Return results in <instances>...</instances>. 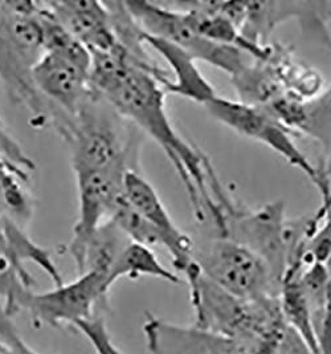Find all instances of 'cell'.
<instances>
[{
    "label": "cell",
    "instance_id": "484cf974",
    "mask_svg": "<svg viewBox=\"0 0 331 354\" xmlns=\"http://www.w3.org/2000/svg\"><path fill=\"white\" fill-rule=\"evenodd\" d=\"M0 160L10 162L16 167L31 173L35 170V162L26 154L23 147L10 134L0 118Z\"/></svg>",
    "mask_w": 331,
    "mask_h": 354
},
{
    "label": "cell",
    "instance_id": "9c48e42d",
    "mask_svg": "<svg viewBox=\"0 0 331 354\" xmlns=\"http://www.w3.org/2000/svg\"><path fill=\"white\" fill-rule=\"evenodd\" d=\"M129 165H118L105 170L76 176L79 187V216L73 227V236L68 251L79 266L85 243L95 230L111 219L117 203L124 195V179Z\"/></svg>",
    "mask_w": 331,
    "mask_h": 354
},
{
    "label": "cell",
    "instance_id": "7402d4cb",
    "mask_svg": "<svg viewBox=\"0 0 331 354\" xmlns=\"http://www.w3.org/2000/svg\"><path fill=\"white\" fill-rule=\"evenodd\" d=\"M300 134L316 141L328 153L331 149V85L325 92L305 104Z\"/></svg>",
    "mask_w": 331,
    "mask_h": 354
},
{
    "label": "cell",
    "instance_id": "9a60e30c",
    "mask_svg": "<svg viewBox=\"0 0 331 354\" xmlns=\"http://www.w3.org/2000/svg\"><path fill=\"white\" fill-rule=\"evenodd\" d=\"M4 231L7 239V261L10 266V276L17 277L21 284L32 288L35 280L24 267V263L31 261L40 267L49 276L55 287L63 286L64 279L56 263L46 248L33 242L24 227L4 214Z\"/></svg>",
    "mask_w": 331,
    "mask_h": 354
},
{
    "label": "cell",
    "instance_id": "f1b7e54d",
    "mask_svg": "<svg viewBox=\"0 0 331 354\" xmlns=\"http://www.w3.org/2000/svg\"><path fill=\"white\" fill-rule=\"evenodd\" d=\"M10 274V266L7 261V239L4 231V214L0 212V276Z\"/></svg>",
    "mask_w": 331,
    "mask_h": 354
},
{
    "label": "cell",
    "instance_id": "e0dca14e",
    "mask_svg": "<svg viewBox=\"0 0 331 354\" xmlns=\"http://www.w3.org/2000/svg\"><path fill=\"white\" fill-rule=\"evenodd\" d=\"M130 241L124 231L108 219L100 225L85 243L82 257L77 266L79 274L93 272L106 280L111 290V274Z\"/></svg>",
    "mask_w": 331,
    "mask_h": 354
},
{
    "label": "cell",
    "instance_id": "4fadbf2b",
    "mask_svg": "<svg viewBox=\"0 0 331 354\" xmlns=\"http://www.w3.org/2000/svg\"><path fill=\"white\" fill-rule=\"evenodd\" d=\"M46 4L50 14L91 52L111 50L118 44L104 1L63 0Z\"/></svg>",
    "mask_w": 331,
    "mask_h": 354
},
{
    "label": "cell",
    "instance_id": "d4e9b609",
    "mask_svg": "<svg viewBox=\"0 0 331 354\" xmlns=\"http://www.w3.org/2000/svg\"><path fill=\"white\" fill-rule=\"evenodd\" d=\"M322 263L331 274V211L308 244L303 263Z\"/></svg>",
    "mask_w": 331,
    "mask_h": 354
},
{
    "label": "cell",
    "instance_id": "83f0119b",
    "mask_svg": "<svg viewBox=\"0 0 331 354\" xmlns=\"http://www.w3.org/2000/svg\"><path fill=\"white\" fill-rule=\"evenodd\" d=\"M316 341L319 354H331V279L328 286L326 301L316 333Z\"/></svg>",
    "mask_w": 331,
    "mask_h": 354
},
{
    "label": "cell",
    "instance_id": "ba28073f",
    "mask_svg": "<svg viewBox=\"0 0 331 354\" xmlns=\"http://www.w3.org/2000/svg\"><path fill=\"white\" fill-rule=\"evenodd\" d=\"M144 316L143 333L149 354H277L284 337H228L193 325L180 326L149 312Z\"/></svg>",
    "mask_w": 331,
    "mask_h": 354
},
{
    "label": "cell",
    "instance_id": "5bb4252c",
    "mask_svg": "<svg viewBox=\"0 0 331 354\" xmlns=\"http://www.w3.org/2000/svg\"><path fill=\"white\" fill-rule=\"evenodd\" d=\"M143 41L144 46L157 52L171 68L173 79H170L169 76L162 82L166 93L185 97L205 106L218 96L214 86L207 81L198 65L195 64L196 60L185 49L179 48L167 40L144 32Z\"/></svg>",
    "mask_w": 331,
    "mask_h": 354
},
{
    "label": "cell",
    "instance_id": "52a82bcc",
    "mask_svg": "<svg viewBox=\"0 0 331 354\" xmlns=\"http://www.w3.org/2000/svg\"><path fill=\"white\" fill-rule=\"evenodd\" d=\"M125 4L143 32L185 49L195 60L216 66L231 77L247 64L244 52L205 39L189 26L183 12L170 3L129 0Z\"/></svg>",
    "mask_w": 331,
    "mask_h": 354
},
{
    "label": "cell",
    "instance_id": "8992f818",
    "mask_svg": "<svg viewBox=\"0 0 331 354\" xmlns=\"http://www.w3.org/2000/svg\"><path fill=\"white\" fill-rule=\"evenodd\" d=\"M100 97L92 95L72 120L64 140L70 146V162L75 176L105 170L118 165L135 169V149L126 142L118 125L100 109Z\"/></svg>",
    "mask_w": 331,
    "mask_h": 354
},
{
    "label": "cell",
    "instance_id": "7a4b0ae2",
    "mask_svg": "<svg viewBox=\"0 0 331 354\" xmlns=\"http://www.w3.org/2000/svg\"><path fill=\"white\" fill-rule=\"evenodd\" d=\"M195 312L193 326L237 338H280L287 328L278 297L243 300L223 290L192 266L183 274Z\"/></svg>",
    "mask_w": 331,
    "mask_h": 354
},
{
    "label": "cell",
    "instance_id": "cb8c5ba5",
    "mask_svg": "<svg viewBox=\"0 0 331 354\" xmlns=\"http://www.w3.org/2000/svg\"><path fill=\"white\" fill-rule=\"evenodd\" d=\"M73 328L89 339L95 354H124L113 342L104 317L95 315L88 320L77 322Z\"/></svg>",
    "mask_w": 331,
    "mask_h": 354
},
{
    "label": "cell",
    "instance_id": "4316f807",
    "mask_svg": "<svg viewBox=\"0 0 331 354\" xmlns=\"http://www.w3.org/2000/svg\"><path fill=\"white\" fill-rule=\"evenodd\" d=\"M0 342L4 345L10 354H41L33 351L26 341L19 336L15 325L11 322V317L4 312L0 304Z\"/></svg>",
    "mask_w": 331,
    "mask_h": 354
},
{
    "label": "cell",
    "instance_id": "277c9868",
    "mask_svg": "<svg viewBox=\"0 0 331 354\" xmlns=\"http://www.w3.org/2000/svg\"><path fill=\"white\" fill-rule=\"evenodd\" d=\"M192 259L207 279L238 299L278 297L280 284L268 264L240 243L218 235L193 241Z\"/></svg>",
    "mask_w": 331,
    "mask_h": 354
},
{
    "label": "cell",
    "instance_id": "2e32d148",
    "mask_svg": "<svg viewBox=\"0 0 331 354\" xmlns=\"http://www.w3.org/2000/svg\"><path fill=\"white\" fill-rule=\"evenodd\" d=\"M263 62L289 95L310 101L321 93L323 85L321 73L299 62L293 52L283 44H270L268 56Z\"/></svg>",
    "mask_w": 331,
    "mask_h": 354
},
{
    "label": "cell",
    "instance_id": "8fae6325",
    "mask_svg": "<svg viewBox=\"0 0 331 354\" xmlns=\"http://www.w3.org/2000/svg\"><path fill=\"white\" fill-rule=\"evenodd\" d=\"M331 17V3L322 1H243L238 30L253 46L265 48L273 31L290 19L308 20L309 28L321 30ZM325 31V28H323Z\"/></svg>",
    "mask_w": 331,
    "mask_h": 354
},
{
    "label": "cell",
    "instance_id": "ac0fdd59",
    "mask_svg": "<svg viewBox=\"0 0 331 354\" xmlns=\"http://www.w3.org/2000/svg\"><path fill=\"white\" fill-rule=\"evenodd\" d=\"M299 272L286 274L283 279L278 293L281 312L286 325L305 341L313 353L319 354L316 328L306 296L301 287Z\"/></svg>",
    "mask_w": 331,
    "mask_h": 354
},
{
    "label": "cell",
    "instance_id": "3957f363",
    "mask_svg": "<svg viewBox=\"0 0 331 354\" xmlns=\"http://www.w3.org/2000/svg\"><path fill=\"white\" fill-rule=\"evenodd\" d=\"M109 290L106 280L93 272L79 274L75 281L47 292H33L17 279L0 280L4 312L12 317L26 310L36 329L43 326L64 329L93 317L97 306H106Z\"/></svg>",
    "mask_w": 331,
    "mask_h": 354
},
{
    "label": "cell",
    "instance_id": "d6986e66",
    "mask_svg": "<svg viewBox=\"0 0 331 354\" xmlns=\"http://www.w3.org/2000/svg\"><path fill=\"white\" fill-rule=\"evenodd\" d=\"M37 17L43 28L46 53L57 55L89 72L92 64L91 50L50 14L46 1H39Z\"/></svg>",
    "mask_w": 331,
    "mask_h": 354
},
{
    "label": "cell",
    "instance_id": "6da1fadb",
    "mask_svg": "<svg viewBox=\"0 0 331 354\" xmlns=\"http://www.w3.org/2000/svg\"><path fill=\"white\" fill-rule=\"evenodd\" d=\"M91 56L92 92L162 147L189 194L195 218L200 225L205 223L215 212L208 190L212 165L200 150L185 141L171 124L162 86L169 73L154 62L138 60L120 44L111 50L91 52Z\"/></svg>",
    "mask_w": 331,
    "mask_h": 354
},
{
    "label": "cell",
    "instance_id": "44dd1931",
    "mask_svg": "<svg viewBox=\"0 0 331 354\" xmlns=\"http://www.w3.org/2000/svg\"><path fill=\"white\" fill-rule=\"evenodd\" d=\"M30 173L19 169L10 162L0 160V202L7 214L19 225H27L33 215V201L24 189Z\"/></svg>",
    "mask_w": 331,
    "mask_h": 354
},
{
    "label": "cell",
    "instance_id": "7c38bea8",
    "mask_svg": "<svg viewBox=\"0 0 331 354\" xmlns=\"http://www.w3.org/2000/svg\"><path fill=\"white\" fill-rule=\"evenodd\" d=\"M32 80L49 105L70 118L79 114L93 95L89 72L53 53H44L35 65Z\"/></svg>",
    "mask_w": 331,
    "mask_h": 354
},
{
    "label": "cell",
    "instance_id": "5b68a950",
    "mask_svg": "<svg viewBox=\"0 0 331 354\" xmlns=\"http://www.w3.org/2000/svg\"><path fill=\"white\" fill-rule=\"evenodd\" d=\"M205 109L212 118L224 127L236 131L243 137L268 146L289 165L299 169L305 177L309 178L321 194L322 202L318 209L326 214L330 212V182L321 176L318 167L301 151L293 140V136L296 134L292 130L287 129L265 111L241 101L216 96L205 105Z\"/></svg>",
    "mask_w": 331,
    "mask_h": 354
},
{
    "label": "cell",
    "instance_id": "30bf717a",
    "mask_svg": "<svg viewBox=\"0 0 331 354\" xmlns=\"http://www.w3.org/2000/svg\"><path fill=\"white\" fill-rule=\"evenodd\" d=\"M124 196L158 231L163 241V248L171 257L173 268L185 274L193 263V239L175 225L151 183L140 171L129 170L124 179Z\"/></svg>",
    "mask_w": 331,
    "mask_h": 354
},
{
    "label": "cell",
    "instance_id": "603a6c76",
    "mask_svg": "<svg viewBox=\"0 0 331 354\" xmlns=\"http://www.w3.org/2000/svg\"><path fill=\"white\" fill-rule=\"evenodd\" d=\"M111 219L124 231L130 242L146 245L149 248L158 245L163 247V241L158 231L127 202L124 195L113 211Z\"/></svg>",
    "mask_w": 331,
    "mask_h": 354
},
{
    "label": "cell",
    "instance_id": "ffe728a7",
    "mask_svg": "<svg viewBox=\"0 0 331 354\" xmlns=\"http://www.w3.org/2000/svg\"><path fill=\"white\" fill-rule=\"evenodd\" d=\"M143 276L155 277L173 284L180 283L179 276L167 270L151 248L131 242L118 259L111 272L109 284L113 287L121 279L126 277L134 280Z\"/></svg>",
    "mask_w": 331,
    "mask_h": 354
},
{
    "label": "cell",
    "instance_id": "f546056e",
    "mask_svg": "<svg viewBox=\"0 0 331 354\" xmlns=\"http://www.w3.org/2000/svg\"><path fill=\"white\" fill-rule=\"evenodd\" d=\"M321 176L325 178L328 182H330L331 179V149L325 153V160L321 163V166L318 167Z\"/></svg>",
    "mask_w": 331,
    "mask_h": 354
},
{
    "label": "cell",
    "instance_id": "4dcf8cb0",
    "mask_svg": "<svg viewBox=\"0 0 331 354\" xmlns=\"http://www.w3.org/2000/svg\"><path fill=\"white\" fill-rule=\"evenodd\" d=\"M0 354H10L7 352V349L4 348V345L0 342Z\"/></svg>",
    "mask_w": 331,
    "mask_h": 354
}]
</instances>
